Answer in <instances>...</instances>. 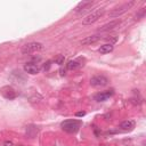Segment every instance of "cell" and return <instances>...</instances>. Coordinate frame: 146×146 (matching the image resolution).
<instances>
[{
  "label": "cell",
  "mask_w": 146,
  "mask_h": 146,
  "mask_svg": "<svg viewBox=\"0 0 146 146\" xmlns=\"http://www.w3.org/2000/svg\"><path fill=\"white\" fill-rule=\"evenodd\" d=\"M50 63H51L50 60H48V62H46V63H44V65L42 66V70H43V71H48V70H49V67H50V65H51Z\"/></svg>",
  "instance_id": "cell-16"
},
{
  "label": "cell",
  "mask_w": 146,
  "mask_h": 146,
  "mask_svg": "<svg viewBox=\"0 0 146 146\" xmlns=\"http://www.w3.org/2000/svg\"><path fill=\"white\" fill-rule=\"evenodd\" d=\"M40 66L36 64V63H33V62H29L24 65V71L29 74H38L40 72Z\"/></svg>",
  "instance_id": "cell-7"
},
{
  "label": "cell",
  "mask_w": 146,
  "mask_h": 146,
  "mask_svg": "<svg viewBox=\"0 0 146 146\" xmlns=\"http://www.w3.org/2000/svg\"><path fill=\"white\" fill-rule=\"evenodd\" d=\"M113 94H114V90H113V89L106 90V91H103V92H98V94H96V95L94 96V99H95L96 102H105V100H107L111 96H113Z\"/></svg>",
  "instance_id": "cell-8"
},
{
  "label": "cell",
  "mask_w": 146,
  "mask_h": 146,
  "mask_svg": "<svg viewBox=\"0 0 146 146\" xmlns=\"http://www.w3.org/2000/svg\"><path fill=\"white\" fill-rule=\"evenodd\" d=\"M120 25V21L119 19H115V21H111L110 23H106V24H104L99 30H98V32H100V33H103V32H108V31H111V30H114L116 26H119Z\"/></svg>",
  "instance_id": "cell-9"
},
{
  "label": "cell",
  "mask_w": 146,
  "mask_h": 146,
  "mask_svg": "<svg viewBox=\"0 0 146 146\" xmlns=\"http://www.w3.org/2000/svg\"><path fill=\"white\" fill-rule=\"evenodd\" d=\"M90 84L92 87H104L108 84V79L105 75H95L90 79Z\"/></svg>",
  "instance_id": "cell-5"
},
{
  "label": "cell",
  "mask_w": 146,
  "mask_h": 146,
  "mask_svg": "<svg viewBox=\"0 0 146 146\" xmlns=\"http://www.w3.org/2000/svg\"><path fill=\"white\" fill-rule=\"evenodd\" d=\"M0 92H1V95H2L6 99H9V100L15 99V98L17 97V92H16L15 89H14L13 87H10V86H5V87H2V88L0 89Z\"/></svg>",
  "instance_id": "cell-6"
},
{
  "label": "cell",
  "mask_w": 146,
  "mask_h": 146,
  "mask_svg": "<svg viewBox=\"0 0 146 146\" xmlns=\"http://www.w3.org/2000/svg\"><path fill=\"white\" fill-rule=\"evenodd\" d=\"M135 125H136V122L133 120H125L120 124V129L123 131H130L135 128Z\"/></svg>",
  "instance_id": "cell-12"
},
{
  "label": "cell",
  "mask_w": 146,
  "mask_h": 146,
  "mask_svg": "<svg viewBox=\"0 0 146 146\" xmlns=\"http://www.w3.org/2000/svg\"><path fill=\"white\" fill-rule=\"evenodd\" d=\"M60 127L64 131L68 132V133H75L80 127H81V121L80 120H75V119H71V120H65L60 123Z\"/></svg>",
  "instance_id": "cell-1"
},
{
  "label": "cell",
  "mask_w": 146,
  "mask_h": 146,
  "mask_svg": "<svg viewBox=\"0 0 146 146\" xmlns=\"http://www.w3.org/2000/svg\"><path fill=\"white\" fill-rule=\"evenodd\" d=\"M104 13H105V10H104V8H99V9H96L95 11H92L91 14H89L88 16H86L84 18H83V21H82V23L84 24V25H90V24H92V23H95V22H97L103 15H104Z\"/></svg>",
  "instance_id": "cell-3"
},
{
  "label": "cell",
  "mask_w": 146,
  "mask_h": 146,
  "mask_svg": "<svg viewBox=\"0 0 146 146\" xmlns=\"http://www.w3.org/2000/svg\"><path fill=\"white\" fill-rule=\"evenodd\" d=\"M5 146H14V144H13V141H10V140H6V141H5Z\"/></svg>",
  "instance_id": "cell-18"
},
{
  "label": "cell",
  "mask_w": 146,
  "mask_h": 146,
  "mask_svg": "<svg viewBox=\"0 0 146 146\" xmlns=\"http://www.w3.org/2000/svg\"><path fill=\"white\" fill-rule=\"evenodd\" d=\"M113 44L112 43H105V44H103V46H100V48L98 49V51L100 52V54H108V52H111L112 50H113Z\"/></svg>",
  "instance_id": "cell-14"
},
{
  "label": "cell",
  "mask_w": 146,
  "mask_h": 146,
  "mask_svg": "<svg viewBox=\"0 0 146 146\" xmlns=\"http://www.w3.org/2000/svg\"><path fill=\"white\" fill-rule=\"evenodd\" d=\"M41 49H42V43H40V42H29V43L23 46L22 52L23 54H32V52H35V51L41 50Z\"/></svg>",
  "instance_id": "cell-4"
},
{
  "label": "cell",
  "mask_w": 146,
  "mask_h": 146,
  "mask_svg": "<svg viewBox=\"0 0 146 146\" xmlns=\"http://www.w3.org/2000/svg\"><path fill=\"white\" fill-rule=\"evenodd\" d=\"M84 115H86V112H83V111H82V112H76V113H75V116H84Z\"/></svg>",
  "instance_id": "cell-17"
},
{
  "label": "cell",
  "mask_w": 146,
  "mask_h": 146,
  "mask_svg": "<svg viewBox=\"0 0 146 146\" xmlns=\"http://www.w3.org/2000/svg\"><path fill=\"white\" fill-rule=\"evenodd\" d=\"M100 39H102V34H94V35H89V36L84 38L83 40H81V43L82 44H91L94 42H97Z\"/></svg>",
  "instance_id": "cell-13"
},
{
  "label": "cell",
  "mask_w": 146,
  "mask_h": 146,
  "mask_svg": "<svg viewBox=\"0 0 146 146\" xmlns=\"http://www.w3.org/2000/svg\"><path fill=\"white\" fill-rule=\"evenodd\" d=\"M54 60H55L56 64H58V65H63L64 62H65V57H64V55H58Z\"/></svg>",
  "instance_id": "cell-15"
},
{
  "label": "cell",
  "mask_w": 146,
  "mask_h": 146,
  "mask_svg": "<svg viewBox=\"0 0 146 146\" xmlns=\"http://www.w3.org/2000/svg\"><path fill=\"white\" fill-rule=\"evenodd\" d=\"M133 5H135V1L124 2V3H122L121 6H117V7H115L114 9H112V11L110 13V16H111V17H119L120 15L127 13Z\"/></svg>",
  "instance_id": "cell-2"
},
{
  "label": "cell",
  "mask_w": 146,
  "mask_h": 146,
  "mask_svg": "<svg viewBox=\"0 0 146 146\" xmlns=\"http://www.w3.org/2000/svg\"><path fill=\"white\" fill-rule=\"evenodd\" d=\"M83 58H78V59H71L66 64V68L68 70H76L83 65Z\"/></svg>",
  "instance_id": "cell-11"
},
{
  "label": "cell",
  "mask_w": 146,
  "mask_h": 146,
  "mask_svg": "<svg viewBox=\"0 0 146 146\" xmlns=\"http://www.w3.org/2000/svg\"><path fill=\"white\" fill-rule=\"evenodd\" d=\"M99 146H105V145H99Z\"/></svg>",
  "instance_id": "cell-19"
},
{
  "label": "cell",
  "mask_w": 146,
  "mask_h": 146,
  "mask_svg": "<svg viewBox=\"0 0 146 146\" xmlns=\"http://www.w3.org/2000/svg\"><path fill=\"white\" fill-rule=\"evenodd\" d=\"M92 5H94L92 1H81V2H79L78 6L75 7L74 11L78 13V14H82V13H84L86 10H88V8L91 7Z\"/></svg>",
  "instance_id": "cell-10"
}]
</instances>
